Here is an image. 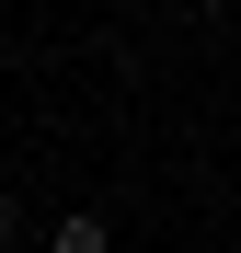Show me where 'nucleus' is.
Returning a JSON list of instances; mask_svg holds the SVG:
<instances>
[{
	"label": "nucleus",
	"instance_id": "obj_1",
	"mask_svg": "<svg viewBox=\"0 0 241 253\" xmlns=\"http://www.w3.org/2000/svg\"><path fill=\"white\" fill-rule=\"evenodd\" d=\"M46 253H115V230H103V219H58V230H46Z\"/></svg>",
	"mask_w": 241,
	"mask_h": 253
},
{
	"label": "nucleus",
	"instance_id": "obj_3",
	"mask_svg": "<svg viewBox=\"0 0 241 253\" xmlns=\"http://www.w3.org/2000/svg\"><path fill=\"white\" fill-rule=\"evenodd\" d=\"M230 12H241V0H230Z\"/></svg>",
	"mask_w": 241,
	"mask_h": 253
},
{
	"label": "nucleus",
	"instance_id": "obj_2",
	"mask_svg": "<svg viewBox=\"0 0 241 253\" xmlns=\"http://www.w3.org/2000/svg\"><path fill=\"white\" fill-rule=\"evenodd\" d=\"M0 253H12V196H0Z\"/></svg>",
	"mask_w": 241,
	"mask_h": 253
}]
</instances>
